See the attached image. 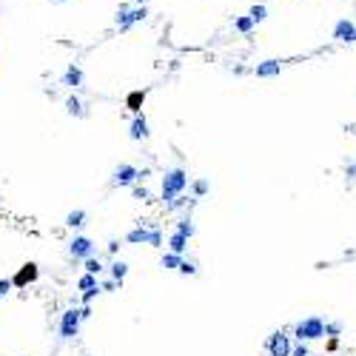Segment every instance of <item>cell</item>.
<instances>
[{"label":"cell","mask_w":356,"mask_h":356,"mask_svg":"<svg viewBox=\"0 0 356 356\" xmlns=\"http://www.w3.org/2000/svg\"><path fill=\"white\" fill-rule=\"evenodd\" d=\"M185 185H188V174H185L182 168H171V171L162 177V200H165V202L177 200Z\"/></svg>","instance_id":"1"},{"label":"cell","mask_w":356,"mask_h":356,"mask_svg":"<svg viewBox=\"0 0 356 356\" xmlns=\"http://www.w3.org/2000/svg\"><path fill=\"white\" fill-rule=\"evenodd\" d=\"M293 336L299 342H311L325 336V319L322 316H308V319H299L296 328H293Z\"/></svg>","instance_id":"2"},{"label":"cell","mask_w":356,"mask_h":356,"mask_svg":"<svg viewBox=\"0 0 356 356\" xmlns=\"http://www.w3.org/2000/svg\"><path fill=\"white\" fill-rule=\"evenodd\" d=\"M86 319V313H83V308H68L63 313V319H60V336L63 339H71V336H77V331H80V322Z\"/></svg>","instance_id":"3"},{"label":"cell","mask_w":356,"mask_h":356,"mask_svg":"<svg viewBox=\"0 0 356 356\" xmlns=\"http://www.w3.org/2000/svg\"><path fill=\"white\" fill-rule=\"evenodd\" d=\"M291 351H293V348H291V339H288L282 331H279V334H274V336L268 339V354H271V356H291Z\"/></svg>","instance_id":"4"},{"label":"cell","mask_w":356,"mask_h":356,"mask_svg":"<svg viewBox=\"0 0 356 356\" xmlns=\"http://www.w3.org/2000/svg\"><path fill=\"white\" fill-rule=\"evenodd\" d=\"M129 243H134V245H160L162 243V234L160 231H157V228H154V231H146V228H137V231H131L129 234Z\"/></svg>","instance_id":"5"},{"label":"cell","mask_w":356,"mask_h":356,"mask_svg":"<svg viewBox=\"0 0 356 356\" xmlns=\"http://www.w3.org/2000/svg\"><path fill=\"white\" fill-rule=\"evenodd\" d=\"M37 274H40V271H37V265H34V262H26V265H23V268L15 274V279H12V282H15V288H26L29 282H34V279H37Z\"/></svg>","instance_id":"6"},{"label":"cell","mask_w":356,"mask_h":356,"mask_svg":"<svg viewBox=\"0 0 356 356\" xmlns=\"http://www.w3.org/2000/svg\"><path fill=\"white\" fill-rule=\"evenodd\" d=\"M68 251H71V257L86 259V257H91V254H94V245H91V240H89V237H74Z\"/></svg>","instance_id":"7"},{"label":"cell","mask_w":356,"mask_h":356,"mask_svg":"<svg viewBox=\"0 0 356 356\" xmlns=\"http://www.w3.org/2000/svg\"><path fill=\"white\" fill-rule=\"evenodd\" d=\"M334 37L342 40V43H356V26L351 20H339V23L334 26Z\"/></svg>","instance_id":"8"},{"label":"cell","mask_w":356,"mask_h":356,"mask_svg":"<svg viewBox=\"0 0 356 356\" xmlns=\"http://www.w3.org/2000/svg\"><path fill=\"white\" fill-rule=\"evenodd\" d=\"M114 179H117V185H129L134 179H140V171L129 165V162H123V165H117V171H114Z\"/></svg>","instance_id":"9"},{"label":"cell","mask_w":356,"mask_h":356,"mask_svg":"<svg viewBox=\"0 0 356 356\" xmlns=\"http://www.w3.org/2000/svg\"><path fill=\"white\" fill-rule=\"evenodd\" d=\"M129 134H131V140H146V137H148V123H146V117H143V114H137V117H134Z\"/></svg>","instance_id":"10"},{"label":"cell","mask_w":356,"mask_h":356,"mask_svg":"<svg viewBox=\"0 0 356 356\" xmlns=\"http://www.w3.org/2000/svg\"><path fill=\"white\" fill-rule=\"evenodd\" d=\"M279 68H282L279 60H265L257 66V77H274V74H279Z\"/></svg>","instance_id":"11"},{"label":"cell","mask_w":356,"mask_h":356,"mask_svg":"<svg viewBox=\"0 0 356 356\" xmlns=\"http://www.w3.org/2000/svg\"><path fill=\"white\" fill-rule=\"evenodd\" d=\"M63 83L66 86H71V89H77V86L83 83V71L77 68V66H68V71L63 74Z\"/></svg>","instance_id":"12"},{"label":"cell","mask_w":356,"mask_h":356,"mask_svg":"<svg viewBox=\"0 0 356 356\" xmlns=\"http://www.w3.org/2000/svg\"><path fill=\"white\" fill-rule=\"evenodd\" d=\"M143 100H146V91H131L129 97H126V106H129L134 114H140V109H143Z\"/></svg>","instance_id":"13"},{"label":"cell","mask_w":356,"mask_h":356,"mask_svg":"<svg viewBox=\"0 0 356 356\" xmlns=\"http://www.w3.org/2000/svg\"><path fill=\"white\" fill-rule=\"evenodd\" d=\"M185 245H188V237H185V234H179V231H174V237H171L168 248H171L174 254H182V251H185Z\"/></svg>","instance_id":"14"},{"label":"cell","mask_w":356,"mask_h":356,"mask_svg":"<svg viewBox=\"0 0 356 356\" xmlns=\"http://www.w3.org/2000/svg\"><path fill=\"white\" fill-rule=\"evenodd\" d=\"M182 254H174V251H171V254H165V257H162V268H168V271H179V265H182Z\"/></svg>","instance_id":"15"},{"label":"cell","mask_w":356,"mask_h":356,"mask_svg":"<svg viewBox=\"0 0 356 356\" xmlns=\"http://www.w3.org/2000/svg\"><path fill=\"white\" fill-rule=\"evenodd\" d=\"M254 23H257V20H254L251 15H248V17H237V20H234L237 32H243V34H251V29H254Z\"/></svg>","instance_id":"16"},{"label":"cell","mask_w":356,"mask_h":356,"mask_svg":"<svg viewBox=\"0 0 356 356\" xmlns=\"http://www.w3.org/2000/svg\"><path fill=\"white\" fill-rule=\"evenodd\" d=\"M83 220H86V211H71V214L66 217V225L68 228H80Z\"/></svg>","instance_id":"17"},{"label":"cell","mask_w":356,"mask_h":356,"mask_svg":"<svg viewBox=\"0 0 356 356\" xmlns=\"http://www.w3.org/2000/svg\"><path fill=\"white\" fill-rule=\"evenodd\" d=\"M126 274H129V265L117 259V262H114V265H111V276H114V279H117V282H123V276H126Z\"/></svg>","instance_id":"18"},{"label":"cell","mask_w":356,"mask_h":356,"mask_svg":"<svg viewBox=\"0 0 356 356\" xmlns=\"http://www.w3.org/2000/svg\"><path fill=\"white\" fill-rule=\"evenodd\" d=\"M77 285H80L83 291H89V288H94V285H97V274H89V271H86V274H83L80 279H77Z\"/></svg>","instance_id":"19"},{"label":"cell","mask_w":356,"mask_h":356,"mask_svg":"<svg viewBox=\"0 0 356 356\" xmlns=\"http://www.w3.org/2000/svg\"><path fill=\"white\" fill-rule=\"evenodd\" d=\"M66 111H68V114H83L80 100H77V97H68V100H66Z\"/></svg>","instance_id":"20"},{"label":"cell","mask_w":356,"mask_h":356,"mask_svg":"<svg viewBox=\"0 0 356 356\" xmlns=\"http://www.w3.org/2000/svg\"><path fill=\"white\" fill-rule=\"evenodd\" d=\"M177 231H179V234H185V237L191 240V237H194V225H191V220H179Z\"/></svg>","instance_id":"21"},{"label":"cell","mask_w":356,"mask_h":356,"mask_svg":"<svg viewBox=\"0 0 356 356\" xmlns=\"http://www.w3.org/2000/svg\"><path fill=\"white\" fill-rule=\"evenodd\" d=\"M86 271H89V274H100V271H103L100 259H94V257H86Z\"/></svg>","instance_id":"22"},{"label":"cell","mask_w":356,"mask_h":356,"mask_svg":"<svg viewBox=\"0 0 356 356\" xmlns=\"http://www.w3.org/2000/svg\"><path fill=\"white\" fill-rule=\"evenodd\" d=\"M342 322H325V336H339Z\"/></svg>","instance_id":"23"},{"label":"cell","mask_w":356,"mask_h":356,"mask_svg":"<svg viewBox=\"0 0 356 356\" xmlns=\"http://www.w3.org/2000/svg\"><path fill=\"white\" fill-rule=\"evenodd\" d=\"M194 194L197 197H205V194H208V179H197V182H194Z\"/></svg>","instance_id":"24"},{"label":"cell","mask_w":356,"mask_h":356,"mask_svg":"<svg viewBox=\"0 0 356 356\" xmlns=\"http://www.w3.org/2000/svg\"><path fill=\"white\" fill-rule=\"evenodd\" d=\"M265 15H268V9H265V6H254V9H251V17H254V20H265Z\"/></svg>","instance_id":"25"},{"label":"cell","mask_w":356,"mask_h":356,"mask_svg":"<svg viewBox=\"0 0 356 356\" xmlns=\"http://www.w3.org/2000/svg\"><path fill=\"white\" fill-rule=\"evenodd\" d=\"M100 293V285H94V288H89V291L83 293V302H86V305H89V302H91V299H94V296H97Z\"/></svg>","instance_id":"26"},{"label":"cell","mask_w":356,"mask_h":356,"mask_svg":"<svg viewBox=\"0 0 356 356\" xmlns=\"http://www.w3.org/2000/svg\"><path fill=\"white\" fill-rule=\"evenodd\" d=\"M12 288H15V282H12V279H0V296H6Z\"/></svg>","instance_id":"27"},{"label":"cell","mask_w":356,"mask_h":356,"mask_svg":"<svg viewBox=\"0 0 356 356\" xmlns=\"http://www.w3.org/2000/svg\"><path fill=\"white\" fill-rule=\"evenodd\" d=\"M291 356H311V354H308V345H305V342H299V345L291 351Z\"/></svg>","instance_id":"28"},{"label":"cell","mask_w":356,"mask_h":356,"mask_svg":"<svg viewBox=\"0 0 356 356\" xmlns=\"http://www.w3.org/2000/svg\"><path fill=\"white\" fill-rule=\"evenodd\" d=\"M179 271H182V274H197V265H191V262H182V265H179Z\"/></svg>","instance_id":"29"},{"label":"cell","mask_w":356,"mask_h":356,"mask_svg":"<svg viewBox=\"0 0 356 356\" xmlns=\"http://www.w3.org/2000/svg\"><path fill=\"white\" fill-rule=\"evenodd\" d=\"M134 197H137V200H148V191L146 188H134Z\"/></svg>","instance_id":"30"},{"label":"cell","mask_w":356,"mask_h":356,"mask_svg":"<svg viewBox=\"0 0 356 356\" xmlns=\"http://www.w3.org/2000/svg\"><path fill=\"white\" fill-rule=\"evenodd\" d=\"M336 348H339V339H336V336H331V339H328V351H336Z\"/></svg>","instance_id":"31"},{"label":"cell","mask_w":356,"mask_h":356,"mask_svg":"<svg viewBox=\"0 0 356 356\" xmlns=\"http://www.w3.org/2000/svg\"><path fill=\"white\" fill-rule=\"evenodd\" d=\"M137 3H146V0H137Z\"/></svg>","instance_id":"32"},{"label":"cell","mask_w":356,"mask_h":356,"mask_svg":"<svg viewBox=\"0 0 356 356\" xmlns=\"http://www.w3.org/2000/svg\"><path fill=\"white\" fill-rule=\"evenodd\" d=\"M57 3H60V0H57Z\"/></svg>","instance_id":"33"}]
</instances>
